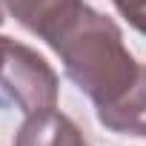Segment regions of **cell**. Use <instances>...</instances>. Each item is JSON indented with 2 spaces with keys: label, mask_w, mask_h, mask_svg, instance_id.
Segmentation results:
<instances>
[{
  "label": "cell",
  "mask_w": 146,
  "mask_h": 146,
  "mask_svg": "<svg viewBox=\"0 0 146 146\" xmlns=\"http://www.w3.org/2000/svg\"><path fill=\"white\" fill-rule=\"evenodd\" d=\"M52 49L60 54L69 80L95 103L98 112L115 106L137 83L143 66L123 46L117 23L92 6L80 12Z\"/></svg>",
  "instance_id": "obj_1"
},
{
  "label": "cell",
  "mask_w": 146,
  "mask_h": 146,
  "mask_svg": "<svg viewBox=\"0 0 146 146\" xmlns=\"http://www.w3.org/2000/svg\"><path fill=\"white\" fill-rule=\"evenodd\" d=\"M57 103V75L35 49L9 37L0 69V109H20L26 115L52 109Z\"/></svg>",
  "instance_id": "obj_2"
},
{
  "label": "cell",
  "mask_w": 146,
  "mask_h": 146,
  "mask_svg": "<svg viewBox=\"0 0 146 146\" xmlns=\"http://www.w3.org/2000/svg\"><path fill=\"white\" fill-rule=\"evenodd\" d=\"M6 6L26 32L37 35L49 46H54L86 9L83 0H6Z\"/></svg>",
  "instance_id": "obj_3"
},
{
  "label": "cell",
  "mask_w": 146,
  "mask_h": 146,
  "mask_svg": "<svg viewBox=\"0 0 146 146\" xmlns=\"http://www.w3.org/2000/svg\"><path fill=\"white\" fill-rule=\"evenodd\" d=\"M15 146H86L83 132L69 115L52 109L32 112L15 135Z\"/></svg>",
  "instance_id": "obj_4"
},
{
  "label": "cell",
  "mask_w": 146,
  "mask_h": 146,
  "mask_svg": "<svg viewBox=\"0 0 146 146\" xmlns=\"http://www.w3.org/2000/svg\"><path fill=\"white\" fill-rule=\"evenodd\" d=\"M98 120L117 135H135L146 137V66H140L137 83L109 109L98 112Z\"/></svg>",
  "instance_id": "obj_5"
},
{
  "label": "cell",
  "mask_w": 146,
  "mask_h": 146,
  "mask_svg": "<svg viewBox=\"0 0 146 146\" xmlns=\"http://www.w3.org/2000/svg\"><path fill=\"white\" fill-rule=\"evenodd\" d=\"M112 3L135 32L146 35V0H112Z\"/></svg>",
  "instance_id": "obj_6"
},
{
  "label": "cell",
  "mask_w": 146,
  "mask_h": 146,
  "mask_svg": "<svg viewBox=\"0 0 146 146\" xmlns=\"http://www.w3.org/2000/svg\"><path fill=\"white\" fill-rule=\"evenodd\" d=\"M6 49H9V37L0 35V69H3V60H6Z\"/></svg>",
  "instance_id": "obj_7"
},
{
  "label": "cell",
  "mask_w": 146,
  "mask_h": 146,
  "mask_svg": "<svg viewBox=\"0 0 146 146\" xmlns=\"http://www.w3.org/2000/svg\"><path fill=\"white\" fill-rule=\"evenodd\" d=\"M0 23H3V6H0Z\"/></svg>",
  "instance_id": "obj_8"
}]
</instances>
